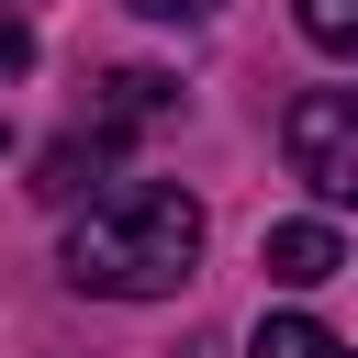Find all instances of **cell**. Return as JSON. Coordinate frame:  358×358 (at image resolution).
<instances>
[{"label":"cell","instance_id":"6da1fadb","mask_svg":"<svg viewBox=\"0 0 358 358\" xmlns=\"http://www.w3.org/2000/svg\"><path fill=\"white\" fill-rule=\"evenodd\" d=\"M201 268V201L179 179H112L67 224V280L101 302H168Z\"/></svg>","mask_w":358,"mask_h":358},{"label":"cell","instance_id":"7a4b0ae2","mask_svg":"<svg viewBox=\"0 0 358 358\" xmlns=\"http://www.w3.org/2000/svg\"><path fill=\"white\" fill-rule=\"evenodd\" d=\"M280 145L313 201H358V90H302L280 112Z\"/></svg>","mask_w":358,"mask_h":358},{"label":"cell","instance_id":"3957f363","mask_svg":"<svg viewBox=\"0 0 358 358\" xmlns=\"http://www.w3.org/2000/svg\"><path fill=\"white\" fill-rule=\"evenodd\" d=\"M168 112H179V78H157V67H112V78H101V123H90V134H101V145H123V134H145V123H168Z\"/></svg>","mask_w":358,"mask_h":358},{"label":"cell","instance_id":"277c9868","mask_svg":"<svg viewBox=\"0 0 358 358\" xmlns=\"http://www.w3.org/2000/svg\"><path fill=\"white\" fill-rule=\"evenodd\" d=\"M257 268H268L280 291H313V280H336V268H347V246H336V224H268Z\"/></svg>","mask_w":358,"mask_h":358},{"label":"cell","instance_id":"5b68a950","mask_svg":"<svg viewBox=\"0 0 358 358\" xmlns=\"http://www.w3.org/2000/svg\"><path fill=\"white\" fill-rule=\"evenodd\" d=\"M246 358H358V347H347V336H336V324H313V313H268V324H257V347H246Z\"/></svg>","mask_w":358,"mask_h":358},{"label":"cell","instance_id":"8992f818","mask_svg":"<svg viewBox=\"0 0 358 358\" xmlns=\"http://www.w3.org/2000/svg\"><path fill=\"white\" fill-rule=\"evenodd\" d=\"M291 22H302V45H324V56H358V0H291Z\"/></svg>","mask_w":358,"mask_h":358},{"label":"cell","instance_id":"52a82bcc","mask_svg":"<svg viewBox=\"0 0 358 358\" xmlns=\"http://www.w3.org/2000/svg\"><path fill=\"white\" fill-rule=\"evenodd\" d=\"M145 22H201V11H224V0H134Z\"/></svg>","mask_w":358,"mask_h":358},{"label":"cell","instance_id":"ba28073f","mask_svg":"<svg viewBox=\"0 0 358 358\" xmlns=\"http://www.w3.org/2000/svg\"><path fill=\"white\" fill-rule=\"evenodd\" d=\"M22 56H34V45H22V22H0V67H22Z\"/></svg>","mask_w":358,"mask_h":358}]
</instances>
